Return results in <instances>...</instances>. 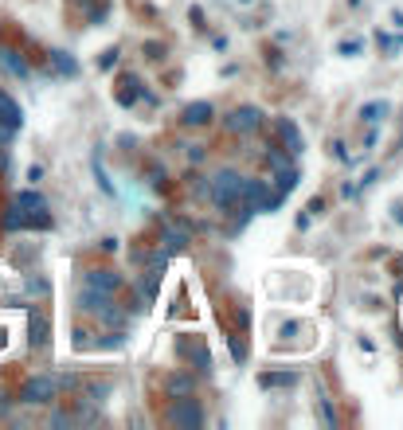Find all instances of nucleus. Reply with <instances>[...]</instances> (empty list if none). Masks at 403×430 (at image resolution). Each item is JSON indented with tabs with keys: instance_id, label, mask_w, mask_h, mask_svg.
<instances>
[{
	"instance_id": "9b49d317",
	"label": "nucleus",
	"mask_w": 403,
	"mask_h": 430,
	"mask_svg": "<svg viewBox=\"0 0 403 430\" xmlns=\"http://www.w3.org/2000/svg\"><path fill=\"white\" fill-rule=\"evenodd\" d=\"M211 102H192V106H184V125H208L211 121Z\"/></svg>"
},
{
	"instance_id": "f3484780",
	"label": "nucleus",
	"mask_w": 403,
	"mask_h": 430,
	"mask_svg": "<svg viewBox=\"0 0 403 430\" xmlns=\"http://www.w3.org/2000/svg\"><path fill=\"white\" fill-rule=\"evenodd\" d=\"M184 247H188V235H184V231H176V227H169L165 231V251H184Z\"/></svg>"
},
{
	"instance_id": "6e6552de",
	"label": "nucleus",
	"mask_w": 403,
	"mask_h": 430,
	"mask_svg": "<svg viewBox=\"0 0 403 430\" xmlns=\"http://www.w3.org/2000/svg\"><path fill=\"white\" fill-rule=\"evenodd\" d=\"M20 125H24V110H20V102H16L8 90H0V130L16 133Z\"/></svg>"
},
{
	"instance_id": "6ab92c4d",
	"label": "nucleus",
	"mask_w": 403,
	"mask_h": 430,
	"mask_svg": "<svg viewBox=\"0 0 403 430\" xmlns=\"http://www.w3.org/2000/svg\"><path fill=\"white\" fill-rule=\"evenodd\" d=\"M364 48V43H360V39H349V43H341V55H356V51Z\"/></svg>"
},
{
	"instance_id": "ddd939ff",
	"label": "nucleus",
	"mask_w": 403,
	"mask_h": 430,
	"mask_svg": "<svg viewBox=\"0 0 403 430\" xmlns=\"http://www.w3.org/2000/svg\"><path fill=\"white\" fill-rule=\"evenodd\" d=\"M51 71H59V74H74L79 71V63L67 55V51H51Z\"/></svg>"
},
{
	"instance_id": "0eeeda50",
	"label": "nucleus",
	"mask_w": 403,
	"mask_h": 430,
	"mask_svg": "<svg viewBox=\"0 0 403 430\" xmlns=\"http://www.w3.org/2000/svg\"><path fill=\"white\" fill-rule=\"evenodd\" d=\"M274 133H278V141H282V149H286V153H290V156H302L306 141H302V130H298L290 118H274Z\"/></svg>"
},
{
	"instance_id": "dca6fc26",
	"label": "nucleus",
	"mask_w": 403,
	"mask_h": 430,
	"mask_svg": "<svg viewBox=\"0 0 403 430\" xmlns=\"http://www.w3.org/2000/svg\"><path fill=\"white\" fill-rule=\"evenodd\" d=\"M384 114H388V102H368V106L360 110V118H364L368 125H380V121H384Z\"/></svg>"
},
{
	"instance_id": "20e7f679",
	"label": "nucleus",
	"mask_w": 403,
	"mask_h": 430,
	"mask_svg": "<svg viewBox=\"0 0 403 430\" xmlns=\"http://www.w3.org/2000/svg\"><path fill=\"white\" fill-rule=\"evenodd\" d=\"M176 356H184L196 371H211L208 340H200V336H180V340H176Z\"/></svg>"
},
{
	"instance_id": "f03ea898",
	"label": "nucleus",
	"mask_w": 403,
	"mask_h": 430,
	"mask_svg": "<svg viewBox=\"0 0 403 430\" xmlns=\"http://www.w3.org/2000/svg\"><path fill=\"white\" fill-rule=\"evenodd\" d=\"M243 180L247 176H239L231 168L216 172V176L208 180V200L216 203V207H227V212H243Z\"/></svg>"
},
{
	"instance_id": "4468645a",
	"label": "nucleus",
	"mask_w": 403,
	"mask_h": 430,
	"mask_svg": "<svg viewBox=\"0 0 403 430\" xmlns=\"http://www.w3.org/2000/svg\"><path fill=\"white\" fill-rule=\"evenodd\" d=\"M0 63H4V67H8V71H12V74H20V79H28V63L20 59L16 51H0Z\"/></svg>"
},
{
	"instance_id": "39448f33",
	"label": "nucleus",
	"mask_w": 403,
	"mask_h": 430,
	"mask_svg": "<svg viewBox=\"0 0 403 430\" xmlns=\"http://www.w3.org/2000/svg\"><path fill=\"white\" fill-rule=\"evenodd\" d=\"M83 309L94 313V317H102L106 325H118L122 321V309L114 305V294H98V289H86L83 294Z\"/></svg>"
},
{
	"instance_id": "1a4fd4ad",
	"label": "nucleus",
	"mask_w": 403,
	"mask_h": 430,
	"mask_svg": "<svg viewBox=\"0 0 403 430\" xmlns=\"http://www.w3.org/2000/svg\"><path fill=\"white\" fill-rule=\"evenodd\" d=\"M258 125H262V114H258L255 106H239V110H231V118H227V130L231 133H255Z\"/></svg>"
},
{
	"instance_id": "9d476101",
	"label": "nucleus",
	"mask_w": 403,
	"mask_h": 430,
	"mask_svg": "<svg viewBox=\"0 0 403 430\" xmlns=\"http://www.w3.org/2000/svg\"><path fill=\"white\" fill-rule=\"evenodd\" d=\"M86 289H98V294H118L122 289V278L114 270H90L86 274Z\"/></svg>"
},
{
	"instance_id": "f8f14e48",
	"label": "nucleus",
	"mask_w": 403,
	"mask_h": 430,
	"mask_svg": "<svg viewBox=\"0 0 403 430\" xmlns=\"http://www.w3.org/2000/svg\"><path fill=\"white\" fill-rule=\"evenodd\" d=\"M258 383H262V387H293L298 376H293V371H267V376H258Z\"/></svg>"
},
{
	"instance_id": "f257e3e1",
	"label": "nucleus",
	"mask_w": 403,
	"mask_h": 430,
	"mask_svg": "<svg viewBox=\"0 0 403 430\" xmlns=\"http://www.w3.org/2000/svg\"><path fill=\"white\" fill-rule=\"evenodd\" d=\"M4 227L8 231H24V227H51V212H48V200L39 192H20L12 203V212L4 215Z\"/></svg>"
},
{
	"instance_id": "423d86ee",
	"label": "nucleus",
	"mask_w": 403,
	"mask_h": 430,
	"mask_svg": "<svg viewBox=\"0 0 403 430\" xmlns=\"http://www.w3.org/2000/svg\"><path fill=\"white\" fill-rule=\"evenodd\" d=\"M55 395H59V380H51V376H36V380L24 383L20 399H24V403H51Z\"/></svg>"
},
{
	"instance_id": "2eb2a0df",
	"label": "nucleus",
	"mask_w": 403,
	"mask_h": 430,
	"mask_svg": "<svg viewBox=\"0 0 403 430\" xmlns=\"http://www.w3.org/2000/svg\"><path fill=\"white\" fill-rule=\"evenodd\" d=\"M32 345H36V348L48 345V321H43L36 309H32Z\"/></svg>"
},
{
	"instance_id": "7ed1b4c3",
	"label": "nucleus",
	"mask_w": 403,
	"mask_h": 430,
	"mask_svg": "<svg viewBox=\"0 0 403 430\" xmlns=\"http://www.w3.org/2000/svg\"><path fill=\"white\" fill-rule=\"evenodd\" d=\"M169 422L172 427H184V430H200L204 427V407H200V399H176L169 407Z\"/></svg>"
},
{
	"instance_id": "a211bd4d",
	"label": "nucleus",
	"mask_w": 403,
	"mask_h": 430,
	"mask_svg": "<svg viewBox=\"0 0 403 430\" xmlns=\"http://www.w3.org/2000/svg\"><path fill=\"white\" fill-rule=\"evenodd\" d=\"M134 98H137V79H134V74H125V79H122V90H118V102H122V106H130Z\"/></svg>"
}]
</instances>
